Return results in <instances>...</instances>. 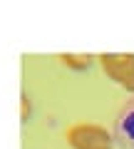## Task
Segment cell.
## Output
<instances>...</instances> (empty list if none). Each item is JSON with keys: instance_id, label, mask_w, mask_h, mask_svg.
Segmentation results:
<instances>
[{"instance_id": "1", "label": "cell", "mask_w": 134, "mask_h": 149, "mask_svg": "<svg viewBox=\"0 0 134 149\" xmlns=\"http://www.w3.org/2000/svg\"><path fill=\"white\" fill-rule=\"evenodd\" d=\"M67 144L72 149H112L114 137L97 124H75L67 129Z\"/></svg>"}, {"instance_id": "4", "label": "cell", "mask_w": 134, "mask_h": 149, "mask_svg": "<svg viewBox=\"0 0 134 149\" xmlns=\"http://www.w3.org/2000/svg\"><path fill=\"white\" fill-rule=\"evenodd\" d=\"M94 55L90 52H62L60 55V62L65 65V67L75 70V72H85V70H90L92 65H94Z\"/></svg>"}, {"instance_id": "2", "label": "cell", "mask_w": 134, "mask_h": 149, "mask_svg": "<svg viewBox=\"0 0 134 149\" xmlns=\"http://www.w3.org/2000/svg\"><path fill=\"white\" fill-rule=\"evenodd\" d=\"M97 60L102 62V70L109 80L122 85L124 90L134 92V55L132 52H104Z\"/></svg>"}, {"instance_id": "3", "label": "cell", "mask_w": 134, "mask_h": 149, "mask_svg": "<svg viewBox=\"0 0 134 149\" xmlns=\"http://www.w3.org/2000/svg\"><path fill=\"white\" fill-rule=\"evenodd\" d=\"M114 144L119 149H134V97L122 104L114 119Z\"/></svg>"}, {"instance_id": "5", "label": "cell", "mask_w": 134, "mask_h": 149, "mask_svg": "<svg viewBox=\"0 0 134 149\" xmlns=\"http://www.w3.org/2000/svg\"><path fill=\"white\" fill-rule=\"evenodd\" d=\"M22 107H20V119L22 122H27V119H30V114H32V104H30V97L25 95V92H22Z\"/></svg>"}]
</instances>
